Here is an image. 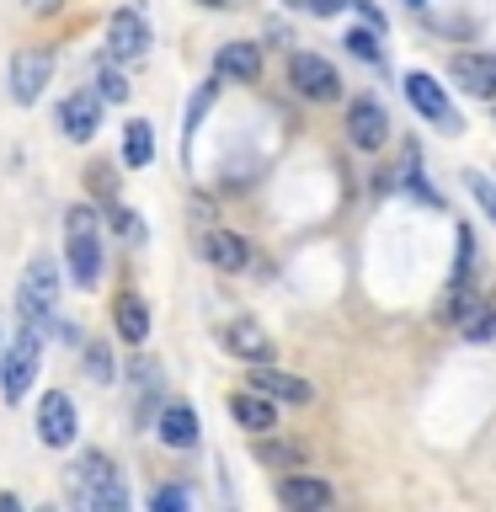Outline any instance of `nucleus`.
Here are the masks:
<instances>
[{
	"label": "nucleus",
	"instance_id": "f257e3e1",
	"mask_svg": "<svg viewBox=\"0 0 496 512\" xmlns=\"http://www.w3.org/2000/svg\"><path fill=\"white\" fill-rule=\"evenodd\" d=\"M64 502L75 512H118L128 507V486H123V470L112 464V454L102 448H86L64 464Z\"/></svg>",
	"mask_w": 496,
	"mask_h": 512
},
{
	"label": "nucleus",
	"instance_id": "f03ea898",
	"mask_svg": "<svg viewBox=\"0 0 496 512\" xmlns=\"http://www.w3.org/2000/svg\"><path fill=\"white\" fill-rule=\"evenodd\" d=\"M64 272H70V283L86 288V294L102 283L107 240H102V214H96V203H70L64 208Z\"/></svg>",
	"mask_w": 496,
	"mask_h": 512
},
{
	"label": "nucleus",
	"instance_id": "7ed1b4c3",
	"mask_svg": "<svg viewBox=\"0 0 496 512\" xmlns=\"http://www.w3.org/2000/svg\"><path fill=\"white\" fill-rule=\"evenodd\" d=\"M16 320L38 331L59 326V262L54 256H32L22 267V283H16Z\"/></svg>",
	"mask_w": 496,
	"mask_h": 512
},
{
	"label": "nucleus",
	"instance_id": "20e7f679",
	"mask_svg": "<svg viewBox=\"0 0 496 512\" xmlns=\"http://www.w3.org/2000/svg\"><path fill=\"white\" fill-rule=\"evenodd\" d=\"M43 342H48V331L16 320L11 342H6V352H0V400H6V406H16V400L32 395L38 368H43Z\"/></svg>",
	"mask_w": 496,
	"mask_h": 512
},
{
	"label": "nucleus",
	"instance_id": "39448f33",
	"mask_svg": "<svg viewBox=\"0 0 496 512\" xmlns=\"http://www.w3.org/2000/svg\"><path fill=\"white\" fill-rule=\"evenodd\" d=\"M160 406H166V368L144 347H134V358H128V422H134V432L150 427Z\"/></svg>",
	"mask_w": 496,
	"mask_h": 512
},
{
	"label": "nucleus",
	"instance_id": "423d86ee",
	"mask_svg": "<svg viewBox=\"0 0 496 512\" xmlns=\"http://www.w3.org/2000/svg\"><path fill=\"white\" fill-rule=\"evenodd\" d=\"M54 48H16L11 64H6V96L16 107H32V102H43V91H48V80H54Z\"/></svg>",
	"mask_w": 496,
	"mask_h": 512
},
{
	"label": "nucleus",
	"instance_id": "0eeeda50",
	"mask_svg": "<svg viewBox=\"0 0 496 512\" xmlns=\"http://www.w3.org/2000/svg\"><path fill=\"white\" fill-rule=\"evenodd\" d=\"M150 48H155V27L139 6H118L107 16V59L139 64V59H150Z\"/></svg>",
	"mask_w": 496,
	"mask_h": 512
},
{
	"label": "nucleus",
	"instance_id": "6e6552de",
	"mask_svg": "<svg viewBox=\"0 0 496 512\" xmlns=\"http://www.w3.org/2000/svg\"><path fill=\"white\" fill-rule=\"evenodd\" d=\"M288 86H294L304 102H336V96H342V75H336L331 59L299 48V54H288Z\"/></svg>",
	"mask_w": 496,
	"mask_h": 512
},
{
	"label": "nucleus",
	"instance_id": "1a4fd4ad",
	"mask_svg": "<svg viewBox=\"0 0 496 512\" xmlns=\"http://www.w3.org/2000/svg\"><path fill=\"white\" fill-rule=\"evenodd\" d=\"M102 96H96V86H80L70 96H59V107H54V123H59V134L70 139V144H91L96 139V128H102Z\"/></svg>",
	"mask_w": 496,
	"mask_h": 512
},
{
	"label": "nucleus",
	"instance_id": "9d476101",
	"mask_svg": "<svg viewBox=\"0 0 496 512\" xmlns=\"http://www.w3.org/2000/svg\"><path fill=\"white\" fill-rule=\"evenodd\" d=\"M80 438V411L64 390H43L38 395V443L43 448H70Z\"/></svg>",
	"mask_w": 496,
	"mask_h": 512
},
{
	"label": "nucleus",
	"instance_id": "9b49d317",
	"mask_svg": "<svg viewBox=\"0 0 496 512\" xmlns=\"http://www.w3.org/2000/svg\"><path fill=\"white\" fill-rule=\"evenodd\" d=\"M155 438L171 448V454H192V448L203 443V422H198V411L187 406V400H171L166 395V406L155 411Z\"/></svg>",
	"mask_w": 496,
	"mask_h": 512
},
{
	"label": "nucleus",
	"instance_id": "f8f14e48",
	"mask_svg": "<svg viewBox=\"0 0 496 512\" xmlns=\"http://www.w3.org/2000/svg\"><path fill=\"white\" fill-rule=\"evenodd\" d=\"M347 139L358 144V150H379V144L390 139V112H384V102L352 96L347 102Z\"/></svg>",
	"mask_w": 496,
	"mask_h": 512
},
{
	"label": "nucleus",
	"instance_id": "ddd939ff",
	"mask_svg": "<svg viewBox=\"0 0 496 512\" xmlns=\"http://www.w3.org/2000/svg\"><path fill=\"white\" fill-rule=\"evenodd\" d=\"M406 96H411V107L422 112L427 123H443L448 134H459V118H454V107H448V91H443L427 70H411V75H406Z\"/></svg>",
	"mask_w": 496,
	"mask_h": 512
},
{
	"label": "nucleus",
	"instance_id": "4468645a",
	"mask_svg": "<svg viewBox=\"0 0 496 512\" xmlns=\"http://www.w3.org/2000/svg\"><path fill=\"white\" fill-rule=\"evenodd\" d=\"M219 347L230 352V358H240V363H272V336L256 326L251 315L230 320V326L219 331Z\"/></svg>",
	"mask_w": 496,
	"mask_h": 512
},
{
	"label": "nucleus",
	"instance_id": "2eb2a0df",
	"mask_svg": "<svg viewBox=\"0 0 496 512\" xmlns=\"http://www.w3.org/2000/svg\"><path fill=\"white\" fill-rule=\"evenodd\" d=\"M112 331H118V342H128V347L150 342V304H144L139 288H123V294L112 299Z\"/></svg>",
	"mask_w": 496,
	"mask_h": 512
},
{
	"label": "nucleus",
	"instance_id": "dca6fc26",
	"mask_svg": "<svg viewBox=\"0 0 496 512\" xmlns=\"http://www.w3.org/2000/svg\"><path fill=\"white\" fill-rule=\"evenodd\" d=\"M448 75H454V86L480 96V102H496V54H454Z\"/></svg>",
	"mask_w": 496,
	"mask_h": 512
},
{
	"label": "nucleus",
	"instance_id": "f3484780",
	"mask_svg": "<svg viewBox=\"0 0 496 512\" xmlns=\"http://www.w3.org/2000/svg\"><path fill=\"white\" fill-rule=\"evenodd\" d=\"M246 384H251V390H262V395H272V400H288V406H310V400H315V390L299 374H283V368H272V363H251Z\"/></svg>",
	"mask_w": 496,
	"mask_h": 512
},
{
	"label": "nucleus",
	"instance_id": "a211bd4d",
	"mask_svg": "<svg viewBox=\"0 0 496 512\" xmlns=\"http://www.w3.org/2000/svg\"><path fill=\"white\" fill-rule=\"evenodd\" d=\"M230 416H235V427L251 432V438L256 432H278V400L262 395V390H235L230 395Z\"/></svg>",
	"mask_w": 496,
	"mask_h": 512
},
{
	"label": "nucleus",
	"instance_id": "6ab92c4d",
	"mask_svg": "<svg viewBox=\"0 0 496 512\" xmlns=\"http://www.w3.org/2000/svg\"><path fill=\"white\" fill-rule=\"evenodd\" d=\"M203 262L219 267V272H246L251 267L246 235H235V230H203Z\"/></svg>",
	"mask_w": 496,
	"mask_h": 512
},
{
	"label": "nucleus",
	"instance_id": "aec40b11",
	"mask_svg": "<svg viewBox=\"0 0 496 512\" xmlns=\"http://www.w3.org/2000/svg\"><path fill=\"white\" fill-rule=\"evenodd\" d=\"M214 75H219V80H256V75H262V43H246V38L219 43Z\"/></svg>",
	"mask_w": 496,
	"mask_h": 512
},
{
	"label": "nucleus",
	"instance_id": "412c9836",
	"mask_svg": "<svg viewBox=\"0 0 496 512\" xmlns=\"http://www.w3.org/2000/svg\"><path fill=\"white\" fill-rule=\"evenodd\" d=\"M278 502H283V507H294V512H320V507H331V486H326L320 475L294 470V475H283V480H278Z\"/></svg>",
	"mask_w": 496,
	"mask_h": 512
},
{
	"label": "nucleus",
	"instance_id": "4be33fe9",
	"mask_svg": "<svg viewBox=\"0 0 496 512\" xmlns=\"http://www.w3.org/2000/svg\"><path fill=\"white\" fill-rule=\"evenodd\" d=\"M155 160V123L150 118H128L123 123V166L144 171Z\"/></svg>",
	"mask_w": 496,
	"mask_h": 512
},
{
	"label": "nucleus",
	"instance_id": "5701e85b",
	"mask_svg": "<svg viewBox=\"0 0 496 512\" xmlns=\"http://www.w3.org/2000/svg\"><path fill=\"white\" fill-rule=\"evenodd\" d=\"M262 464H272V470H304V448L299 443H288V438H272V432H256V448H251Z\"/></svg>",
	"mask_w": 496,
	"mask_h": 512
},
{
	"label": "nucleus",
	"instance_id": "b1692460",
	"mask_svg": "<svg viewBox=\"0 0 496 512\" xmlns=\"http://www.w3.org/2000/svg\"><path fill=\"white\" fill-rule=\"evenodd\" d=\"M80 363H86V379H91V384L112 390V379H118V363H112V347L102 342V336H86V342H80Z\"/></svg>",
	"mask_w": 496,
	"mask_h": 512
},
{
	"label": "nucleus",
	"instance_id": "393cba45",
	"mask_svg": "<svg viewBox=\"0 0 496 512\" xmlns=\"http://www.w3.org/2000/svg\"><path fill=\"white\" fill-rule=\"evenodd\" d=\"M91 86H96V96H102V102H128V75H123V64L118 59H96V75H91Z\"/></svg>",
	"mask_w": 496,
	"mask_h": 512
},
{
	"label": "nucleus",
	"instance_id": "a878e982",
	"mask_svg": "<svg viewBox=\"0 0 496 512\" xmlns=\"http://www.w3.org/2000/svg\"><path fill=\"white\" fill-rule=\"evenodd\" d=\"M459 331L470 336V342H491V336H496V299L480 294V299L470 304V310L459 315Z\"/></svg>",
	"mask_w": 496,
	"mask_h": 512
},
{
	"label": "nucleus",
	"instance_id": "bb28decb",
	"mask_svg": "<svg viewBox=\"0 0 496 512\" xmlns=\"http://www.w3.org/2000/svg\"><path fill=\"white\" fill-rule=\"evenodd\" d=\"M342 43H347V54H352V59H368V64H379V59H384V48H379V27H352Z\"/></svg>",
	"mask_w": 496,
	"mask_h": 512
},
{
	"label": "nucleus",
	"instance_id": "cd10ccee",
	"mask_svg": "<svg viewBox=\"0 0 496 512\" xmlns=\"http://www.w3.org/2000/svg\"><path fill=\"white\" fill-rule=\"evenodd\" d=\"M107 219H112V230H118L123 240H134V246H139L144 235H150V230H144V219L134 214V208H123V203H112V208H107Z\"/></svg>",
	"mask_w": 496,
	"mask_h": 512
},
{
	"label": "nucleus",
	"instance_id": "c85d7f7f",
	"mask_svg": "<svg viewBox=\"0 0 496 512\" xmlns=\"http://www.w3.org/2000/svg\"><path fill=\"white\" fill-rule=\"evenodd\" d=\"M150 507L155 512H182V507H192V491L187 486H155L150 491Z\"/></svg>",
	"mask_w": 496,
	"mask_h": 512
},
{
	"label": "nucleus",
	"instance_id": "c756f323",
	"mask_svg": "<svg viewBox=\"0 0 496 512\" xmlns=\"http://www.w3.org/2000/svg\"><path fill=\"white\" fill-rule=\"evenodd\" d=\"M214 96H219V75L208 80V86H198V96H192V102H187V139H192V128L203 123V112L214 107Z\"/></svg>",
	"mask_w": 496,
	"mask_h": 512
},
{
	"label": "nucleus",
	"instance_id": "7c9ffc66",
	"mask_svg": "<svg viewBox=\"0 0 496 512\" xmlns=\"http://www.w3.org/2000/svg\"><path fill=\"white\" fill-rule=\"evenodd\" d=\"M86 192H91V203H96V198L112 203V192H118V182H112V166H91V171H86Z\"/></svg>",
	"mask_w": 496,
	"mask_h": 512
},
{
	"label": "nucleus",
	"instance_id": "2f4dec72",
	"mask_svg": "<svg viewBox=\"0 0 496 512\" xmlns=\"http://www.w3.org/2000/svg\"><path fill=\"white\" fill-rule=\"evenodd\" d=\"M470 192H475V203L486 208V214H491V224H496V187L486 182V176H475V171H470Z\"/></svg>",
	"mask_w": 496,
	"mask_h": 512
},
{
	"label": "nucleus",
	"instance_id": "473e14b6",
	"mask_svg": "<svg viewBox=\"0 0 496 512\" xmlns=\"http://www.w3.org/2000/svg\"><path fill=\"white\" fill-rule=\"evenodd\" d=\"M299 6H304V11H315V16H336V11L347 6V0H299Z\"/></svg>",
	"mask_w": 496,
	"mask_h": 512
},
{
	"label": "nucleus",
	"instance_id": "72a5a7b5",
	"mask_svg": "<svg viewBox=\"0 0 496 512\" xmlns=\"http://www.w3.org/2000/svg\"><path fill=\"white\" fill-rule=\"evenodd\" d=\"M352 6L363 11V22H368V27H379V32H384V11L374 6V0H352Z\"/></svg>",
	"mask_w": 496,
	"mask_h": 512
},
{
	"label": "nucleus",
	"instance_id": "f704fd0d",
	"mask_svg": "<svg viewBox=\"0 0 496 512\" xmlns=\"http://www.w3.org/2000/svg\"><path fill=\"white\" fill-rule=\"evenodd\" d=\"M22 6H27L32 16H48V11H59V0H22Z\"/></svg>",
	"mask_w": 496,
	"mask_h": 512
},
{
	"label": "nucleus",
	"instance_id": "c9c22d12",
	"mask_svg": "<svg viewBox=\"0 0 496 512\" xmlns=\"http://www.w3.org/2000/svg\"><path fill=\"white\" fill-rule=\"evenodd\" d=\"M22 507V496H11V491H0V512H16Z\"/></svg>",
	"mask_w": 496,
	"mask_h": 512
},
{
	"label": "nucleus",
	"instance_id": "e433bc0d",
	"mask_svg": "<svg viewBox=\"0 0 496 512\" xmlns=\"http://www.w3.org/2000/svg\"><path fill=\"white\" fill-rule=\"evenodd\" d=\"M198 6H230V0H198Z\"/></svg>",
	"mask_w": 496,
	"mask_h": 512
},
{
	"label": "nucleus",
	"instance_id": "4c0bfd02",
	"mask_svg": "<svg viewBox=\"0 0 496 512\" xmlns=\"http://www.w3.org/2000/svg\"><path fill=\"white\" fill-rule=\"evenodd\" d=\"M0 352H6V326H0Z\"/></svg>",
	"mask_w": 496,
	"mask_h": 512
},
{
	"label": "nucleus",
	"instance_id": "58836bf2",
	"mask_svg": "<svg viewBox=\"0 0 496 512\" xmlns=\"http://www.w3.org/2000/svg\"><path fill=\"white\" fill-rule=\"evenodd\" d=\"M406 6H427V0H406Z\"/></svg>",
	"mask_w": 496,
	"mask_h": 512
}]
</instances>
